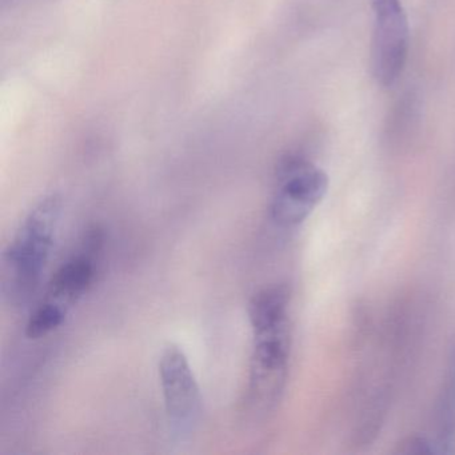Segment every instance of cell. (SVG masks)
Wrapping results in <instances>:
<instances>
[{
    "label": "cell",
    "mask_w": 455,
    "mask_h": 455,
    "mask_svg": "<svg viewBox=\"0 0 455 455\" xmlns=\"http://www.w3.org/2000/svg\"><path fill=\"white\" fill-rule=\"evenodd\" d=\"M290 291L284 286L268 287L250 300L252 329L249 396L254 406L270 407L278 401L286 383L291 351Z\"/></svg>",
    "instance_id": "6da1fadb"
},
{
    "label": "cell",
    "mask_w": 455,
    "mask_h": 455,
    "mask_svg": "<svg viewBox=\"0 0 455 455\" xmlns=\"http://www.w3.org/2000/svg\"><path fill=\"white\" fill-rule=\"evenodd\" d=\"M62 209L60 196H44L20 223L4 251L2 289L4 297L14 305L25 303L38 287L54 247Z\"/></svg>",
    "instance_id": "7a4b0ae2"
},
{
    "label": "cell",
    "mask_w": 455,
    "mask_h": 455,
    "mask_svg": "<svg viewBox=\"0 0 455 455\" xmlns=\"http://www.w3.org/2000/svg\"><path fill=\"white\" fill-rule=\"evenodd\" d=\"M158 367L170 431L177 439L190 438L201 420L202 396L188 356L178 346L169 345Z\"/></svg>",
    "instance_id": "3957f363"
},
{
    "label": "cell",
    "mask_w": 455,
    "mask_h": 455,
    "mask_svg": "<svg viewBox=\"0 0 455 455\" xmlns=\"http://www.w3.org/2000/svg\"><path fill=\"white\" fill-rule=\"evenodd\" d=\"M371 7L372 74L380 86L391 87L401 76L409 55V20L402 0H371Z\"/></svg>",
    "instance_id": "277c9868"
},
{
    "label": "cell",
    "mask_w": 455,
    "mask_h": 455,
    "mask_svg": "<svg viewBox=\"0 0 455 455\" xmlns=\"http://www.w3.org/2000/svg\"><path fill=\"white\" fill-rule=\"evenodd\" d=\"M327 188L329 177L323 170L302 159H289L279 172L271 217L286 228L299 225L323 201Z\"/></svg>",
    "instance_id": "5b68a950"
},
{
    "label": "cell",
    "mask_w": 455,
    "mask_h": 455,
    "mask_svg": "<svg viewBox=\"0 0 455 455\" xmlns=\"http://www.w3.org/2000/svg\"><path fill=\"white\" fill-rule=\"evenodd\" d=\"M94 271V263L89 255H81L68 260L52 276L42 305L52 308L66 318L68 311L92 286Z\"/></svg>",
    "instance_id": "8992f818"
},
{
    "label": "cell",
    "mask_w": 455,
    "mask_h": 455,
    "mask_svg": "<svg viewBox=\"0 0 455 455\" xmlns=\"http://www.w3.org/2000/svg\"><path fill=\"white\" fill-rule=\"evenodd\" d=\"M442 415H443L444 430L451 433L452 422H454L455 418V354L451 372H450L449 385H447V391L444 393Z\"/></svg>",
    "instance_id": "52a82bcc"
}]
</instances>
